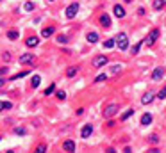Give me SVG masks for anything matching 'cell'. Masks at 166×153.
<instances>
[{
	"label": "cell",
	"instance_id": "1",
	"mask_svg": "<svg viewBox=\"0 0 166 153\" xmlns=\"http://www.w3.org/2000/svg\"><path fill=\"white\" fill-rule=\"evenodd\" d=\"M157 37H159V29H152V30L148 32V36L145 37L143 45H147V46H152V45L157 41Z\"/></svg>",
	"mask_w": 166,
	"mask_h": 153
},
{
	"label": "cell",
	"instance_id": "2",
	"mask_svg": "<svg viewBox=\"0 0 166 153\" xmlns=\"http://www.w3.org/2000/svg\"><path fill=\"white\" fill-rule=\"evenodd\" d=\"M116 45H118L120 50H127V48H129V37H127L125 32H120V34L116 36Z\"/></svg>",
	"mask_w": 166,
	"mask_h": 153
},
{
	"label": "cell",
	"instance_id": "3",
	"mask_svg": "<svg viewBox=\"0 0 166 153\" xmlns=\"http://www.w3.org/2000/svg\"><path fill=\"white\" fill-rule=\"evenodd\" d=\"M118 109H120V107H118L116 103H111L109 107H106V111H104V116H106V118H113V116L118 112Z\"/></svg>",
	"mask_w": 166,
	"mask_h": 153
},
{
	"label": "cell",
	"instance_id": "4",
	"mask_svg": "<svg viewBox=\"0 0 166 153\" xmlns=\"http://www.w3.org/2000/svg\"><path fill=\"white\" fill-rule=\"evenodd\" d=\"M77 11H79V4H77V2H73L72 5H68V7H66V18H73V16L77 14Z\"/></svg>",
	"mask_w": 166,
	"mask_h": 153
},
{
	"label": "cell",
	"instance_id": "5",
	"mask_svg": "<svg viewBox=\"0 0 166 153\" xmlns=\"http://www.w3.org/2000/svg\"><path fill=\"white\" fill-rule=\"evenodd\" d=\"M107 61H109V59H107L106 55H98V57H95L93 66H95V68H102V66H106V64H107Z\"/></svg>",
	"mask_w": 166,
	"mask_h": 153
},
{
	"label": "cell",
	"instance_id": "6",
	"mask_svg": "<svg viewBox=\"0 0 166 153\" xmlns=\"http://www.w3.org/2000/svg\"><path fill=\"white\" fill-rule=\"evenodd\" d=\"M165 77V70L163 68H156L154 73H152V80H161Z\"/></svg>",
	"mask_w": 166,
	"mask_h": 153
},
{
	"label": "cell",
	"instance_id": "7",
	"mask_svg": "<svg viewBox=\"0 0 166 153\" xmlns=\"http://www.w3.org/2000/svg\"><path fill=\"white\" fill-rule=\"evenodd\" d=\"M113 12H114L116 18H123V16H125V9H123L122 5H114V7H113Z\"/></svg>",
	"mask_w": 166,
	"mask_h": 153
},
{
	"label": "cell",
	"instance_id": "8",
	"mask_svg": "<svg viewBox=\"0 0 166 153\" xmlns=\"http://www.w3.org/2000/svg\"><path fill=\"white\" fill-rule=\"evenodd\" d=\"M38 43H39V39H38L36 36H30V37H27V41H25V45H27L29 48H34V46H38Z\"/></svg>",
	"mask_w": 166,
	"mask_h": 153
},
{
	"label": "cell",
	"instance_id": "9",
	"mask_svg": "<svg viewBox=\"0 0 166 153\" xmlns=\"http://www.w3.org/2000/svg\"><path fill=\"white\" fill-rule=\"evenodd\" d=\"M32 61H34V55H32V53H23V55L20 57V62H21V64H30Z\"/></svg>",
	"mask_w": 166,
	"mask_h": 153
},
{
	"label": "cell",
	"instance_id": "10",
	"mask_svg": "<svg viewBox=\"0 0 166 153\" xmlns=\"http://www.w3.org/2000/svg\"><path fill=\"white\" fill-rule=\"evenodd\" d=\"M152 100H154V93H150V91H148V93H145V94H143L141 103H143V105H148V103H152Z\"/></svg>",
	"mask_w": 166,
	"mask_h": 153
},
{
	"label": "cell",
	"instance_id": "11",
	"mask_svg": "<svg viewBox=\"0 0 166 153\" xmlns=\"http://www.w3.org/2000/svg\"><path fill=\"white\" fill-rule=\"evenodd\" d=\"M91 132H93V127H91V125H86V127L82 128V132H80V135H82V139H86V137H89V135H91Z\"/></svg>",
	"mask_w": 166,
	"mask_h": 153
},
{
	"label": "cell",
	"instance_id": "12",
	"mask_svg": "<svg viewBox=\"0 0 166 153\" xmlns=\"http://www.w3.org/2000/svg\"><path fill=\"white\" fill-rule=\"evenodd\" d=\"M100 25H102V27H106V29H107V27H109V25H111V18H109V16H107V14H102V16H100Z\"/></svg>",
	"mask_w": 166,
	"mask_h": 153
},
{
	"label": "cell",
	"instance_id": "13",
	"mask_svg": "<svg viewBox=\"0 0 166 153\" xmlns=\"http://www.w3.org/2000/svg\"><path fill=\"white\" fill-rule=\"evenodd\" d=\"M54 30H55L54 27H46V29H43V30H41V37H45V39L50 37V36L54 34Z\"/></svg>",
	"mask_w": 166,
	"mask_h": 153
},
{
	"label": "cell",
	"instance_id": "14",
	"mask_svg": "<svg viewBox=\"0 0 166 153\" xmlns=\"http://www.w3.org/2000/svg\"><path fill=\"white\" fill-rule=\"evenodd\" d=\"M63 148H64V152H75V143L73 141H66L63 144Z\"/></svg>",
	"mask_w": 166,
	"mask_h": 153
},
{
	"label": "cell",
	"instance_id": "15",
	"mask_svg": "<svg viewBox=\"0 0 166 153\" xmlns=\"http://www.w3.org/2000/svg\"><path fill=\"white\" fill-rule=\"evenodd\" d=\"M150 123H152V114H148V112L143 114V118H141V125L147 127V125H150Z\"/></svg>",
	"mask_w": 166,
	"mask_h": 153
},
{
	"label": "cell",
	"instance_id": "16",
	"mask_svg": "<svg viewBox=\"0 0 166 153\" xmlns=\"http://www.w3.org/2000/svg\"><path fill=\"white\" fill-rule=\"evenodd\" d=\"M86 39H88L89 43H97V41H98V34H97V32H89V34L86 36Z\"/></svg>",
	"mask_w": 166,
	"mask_h": 153
},
{
	"label": "cell",
	"instance_id": "17",
	"mask_svg": "<svg viewBox=\"0 0 166 153\" xmlns=\"http://www.w3.org/2000/svg\"><path fill=\"white\" fill-rule=\"evenodd\" d=\"M11 107H13L11 102H0V112H2V111H9Z\"/></svg>",
	"mask_w": 166,
	"mask_h": 153
},
{
	"label": "cell",
	"instance_id": "18",
	"mask_svg": "<svg viewBox=\"0 0 166 153\" xmlns=\"http://www.w3.org/2000/svg\"><path fill=\"white\" fill-rule=\"evenodd\" d=\"M7 37H9V39H18V37H20V32H18V30H9V32H7Z\"/></svg>",
	"mask_w": 166,
	"mask_h": 153
},
{
	"label": "cell",
	"instance_id": "19",
	"mask_svg": "<svg viewBox=\"0 0 166 153\" xmlns=\"http://www.w3.org/2000/svg\"><path fill=\"white\" fill-rule=\"evenodd\" d=\"M77 71H79V68H77V66H73V68H68V70H66V75H68V77H75V75H77Z\"/></svg>",
	"mask_w": 166,
	"mask_h": 153
},
{
	"label": "cell",
	"instance_id": "20",
	"mask_svg": "<svg viewBox=\"0 0 166 153\" xmlns=\"http://www.w3.org/2000/svg\"><path fill=\"white\" fill-rule=\"evenodd\" d=\"M39 82H41V78H39L38 75H34V77H32V82H30V87H38Z\"/></svg>",
	"mask_w": 166,
	"mask_h": 153
},
{
	"label": "cell",
	"instance_id": "21",
	"mask_svg": "<svg viewBox=\"0 0 166 153\" xmlns=\"http://www.w3.org/2000/svg\"><path fill=\"white\" fill-rule=\"evenodd\" d=\"M165 7V0H154V9H163Z\"/></svg>",
	"mask_w": 166,
	"mask_h": 153
},
{
	"label": "cell",
	"instance_id": "22",
	"mask_svg": "<svg viewBox=\"0 0 166 153\" xmlns=\"http://www.w3.org/2000/svg\"><path fill=\"white\" fill-rule=\"evenodd\" d=\"M141 45H143V41H139V43H136V45H134V46H132V50H131V52H132V53H134V55H136V53H138V52H139V48H141Z\"/></svg>",
	"mask_w": 166,
	"mask_h": 153
},
{
	"label": "cell",
	"instance_id": "23",
	"mask_svg": "<svg viewBox=\"0 0 166 153\" xmlns=\"http://www.w3.org/2000/svg\"><path fill=\"white\" fill-rule=\"evenodd\" d=\"M27 75H29V71H21V73H18V75L11 77V80H16V78H23V77H27Z\"/></svg>",
	"mask_w": 166,
	"mask_h": 153
},
{
	"label": "cell",
	"instance_id": "24",
	"mask_svg": "<svg viewBox=\"0 0 166 153\" xmlns=\"http://www.w3.org/2000/svg\"><path fill=\"white\" fill-rule=\"evenodd\" d=\"M132 114H134V111H132V109H131V111H127V112H125V114L122 116V121H127V119H129V118H131Z\"/></svg>",
	"mask_w": 166,
	"mask_h": 153
},
{
	"label": "cell",
	"instance_id": "25",
	"mask_svg": "<svg viewBox=\"0 0 166 153\" xmlns=\"http://www.w3.org/2000/svg\"><path fill=\"white\" fill-rule=\"evenodd\" d=\"M104 46H106V48H113V46H114V39H107V41L104 43Z\"/></svg>",
	"mask_w": 166,
	"mask_h": 153
},
{
	"label": "cell",
	"instance_id": "26",
	"mask_svg": "<svg viewBox=\"0 0 166 153\" xmlns=\"http://www.w3.org/2000/svg\"><path fill=\"white\" fill-rule=\"evenodd\" d=\"M157 98H159V100H165V98H166V87H163V89L159 91V94H157Z\"/></svg>",
	"mask_w": 166,
	"mask_h": 153
},
{
	"label": "cell",
	"instance_id": "27",
	"mask_svg": "<svg viewBox=\"0 0 166 153\" xmlns=\"http://www.w3.org/2000/svg\"><path fill=\"white\" fill-rule=\"evenodd\" d=\"M68 41V37L66 36H57V43H61V45H64Z\"/></svg>",
	"mask_w": 166,
	"mask_h": 153
},
{
	"label": "cell",
	"instance_id": "28",
	"mask_svg": "<svg viewBox=\"0 0 166 153\" xmlns=\"http://www.w3.org/2000/svg\"><path fill=\"white\" fill-rule=\"evenodd\" d=\"M54 89H55V84H52L50 87H46V91H45V94H46V96H48V94H52V93H54Z\"/></svg>",
	"mask_w": 166,
	"mask_h": 153
},
{
	"label": "cell",
	"instance_id": "29",
	"mask_svg": "<svg viewBox=\"0 0 166 153\" xmlns=\"http://www.w3.org/2000/svg\"><path fill=\"white\" fill-rule=\"evenodd\" d=\"M66 98V93L64 91H57V100H64Z\"/></svg>",
	"mask_w": 166,
	"mask_h": 153
},
{
	"label": "cell",
	"instance_id": "30",
	"mask_svg": "<svg viewBox=\"0 0 166 153\" xmlns=\"http://www.w3.org/2000/svg\"><path fill=\"white\" fill-rule=\"evenodd\" d=\"M14 132H16L18 135H25V134H27V132H25V128H21V127H20V128H14Z\"/></svg>",
	"mask_w": 166,
	"mask_h": 153
},
{
	"label": "cell",
	"instance_id": "31",
	"mask_svg": "<svg viewBox=\"0 0 166 153\" xmlns=\"http://www.w3.org/2000/svg\"><path fill=\"white\" fill-rule=\"evenodd\" d=\"M36 152H38V153H43V152H46V146H45V144H39V146L36 148Z\"/></svg>",
	"mask_w": 166,
	"mask_h": 153
},
{
	"label": "cell",
	"instance_id": "32",
	"mask_svg": "<svg viewBox=\"0 0 166 153\" xmlns=\"http://www.w3.org/2000/svg\"><path fill=\"white\" fill-rule=\"evenodd\" d=\"M32 9H34V4L32 2H27L25 4V11H32Z\"/></svg>",
	"mask_w": 166,
	"mask_h": 153
},
{
	"label": "cell",
	"instance_id": "33",
	"mask_svg": "<svg viewBox=\"0 0 166 153\" xmlns=\"http://www.w3.org/2000/svg\"><path fill=\"white\" fill-rule=\"evenodd\" d=\"M106 78H107V75H106V73H102V75H98V77L95 78V82H100V80H106Z\"/></svg>",
	"mask_w": 166,
	"mask_h": 153
},
{
	"label": "cell",
	"instance_id": "34",
	"mask_svg": "<svg viewBox=\"0 0 166 153\" xmlns=\"http://www.w3.org/2000/svg\"><path fill=\"white\" fill-rule=\"evenodd\" d=\"M138 14H141V16H143V14H145V9H143V7H139V9H138Z\"/></svg>",
	"mask_w": 166,
	"mask_h": 153
},
{
	"label": "cell",
	"instance_id": "35",
	"mask_svg": "<svg viewBox=\"0 0 166 153\" xmlns=\"http://www.w3.org/2000/svg\"><path fill=\"white\" fill-rule=\"evenodd\" d=\"M2 86H4V78H0V87H2Z\"/></svg>",
	"mask_w": 166,
	"mask_h": 153
},
{
	"label": "cell",
	"instance_id": "36",
	"mask_svg": "<svg viewBox=\"0 0 166 153\" xmlns=\"http://www.w3.org/2000/svg\"><path fill=\"white\" fill-rule=\"evenodd\" d=\"M50 2H54V0H50Z\"/></svg>",
	"mask_w": 166,
	"mask_h": 153
}]
</instances>
